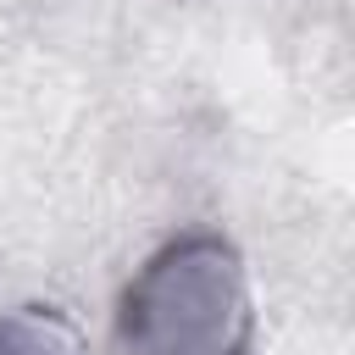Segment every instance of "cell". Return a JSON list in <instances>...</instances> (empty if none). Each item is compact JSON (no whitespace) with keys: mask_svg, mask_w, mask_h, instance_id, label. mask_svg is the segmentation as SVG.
Instances as JSON below:
<instances>
[{"mask_svg":"<svg viewBox=\"0 0 355 355\" xmlns=\"http://www.w3.org/2000/svg\"><path fill=\"white\" fill-rule=\"evenodd\" d=\"M255 305L222 233H178L116 300V355H250Z\"/></svg>","mask_w":355,"mask_h":355,"instance_id":"6da1fadb","label":"cell"},{"mask_svg":"<svg viewBox=\"0 0 355 355\" xmlns=\"http://www.w3.org/2000/svg\"><path fill=\"white\" fill-rule=\"evenodd\" d=\"M0 355H83L78 333L55 311H0Z\"/></svg>","mask_w":355,"mask_h":355,"instance_id":"7a4b0ae2","label":"cell"}]
</instances>
